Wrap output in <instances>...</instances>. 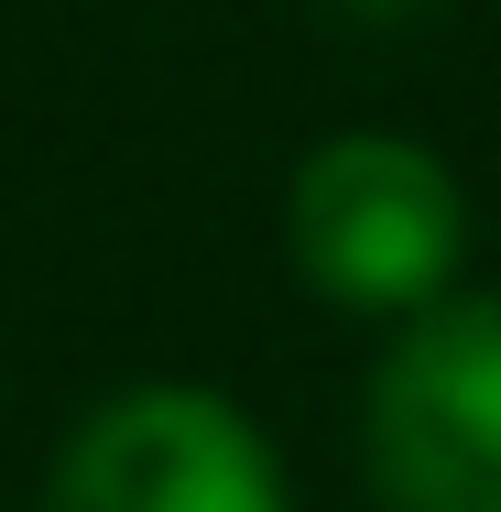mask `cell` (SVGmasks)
<instances>
[{"label":"cell","instance_id":"1","mask_svg":"<svg viewBox=\"0 0 501 512\" xmlns=\"http://www.w3.org/2000/svg\"><path fill=\"white\" fill-rule=\"evenodd\" d=\"M284 240H295L305 284L327 306H436L469 240L458 175L403 142V131H338L295 164L284 197Z\"/></svg>","mask_w":501,"mask_h":512},{"label":"cell","instance_id":"2","mask_svg":"<svg viewBox=\"0 0 501 512\" xmlns=\"http://www.w3.org/2000/svg\"><path fill=\"white\" fill-rule=\"evenodd\" d=\"M360 436L393 512H501V295L414 306Z\"/></svg>","mask_w":501,"mask_h":512},{"label":"cell","instance_id":"3","mask_svg":"<svg viewBox=\"0 0 501 512\" xmlns=\"http://www.w3.org/2000/svg\"><path fill=\"white\" fill-rule=\"evenodd\" d=\"M44 512H284V480L218 393H131L66 447Z\"/></svg>","mask_w":501,"mask_h":512},{"label":"cell","instance_id":"4","mask_svg":"<svg viewBox=\"0 0 501 512\" xmlns=\"http://www.w3.org/2000/svg\"><path fill=\"white\" fill-rule=\"evenodd\" d=\"M327 11H349V22H414L425 0H327Z\"/></svg>","mask_w":501,"mask_h":512}]
</instances>
